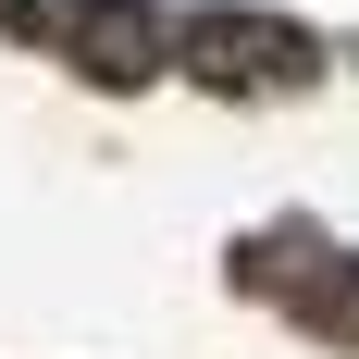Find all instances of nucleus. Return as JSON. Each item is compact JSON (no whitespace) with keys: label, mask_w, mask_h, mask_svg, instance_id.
<instances>
[{"label":"nucleus","mask_w":359,"mask_h":359,"mask_svg":"<svg viewBox=\"0 0 359 359\" xmlns=\"http://www.w3.org/2000/svg\"><path fill=\"white\" fill-rule=\"evenodd\" d=\"M74 62L87 74H149V62H174V50H161L149 13H74Z\"/></svg>","instance_id":"2"},{"label":"nucleus","mask_w":359,"mask_h":359,"mask_svg":"<svg viewBox=\"0 0 359 359\" xmlns=\"http://www.w3.org/2000/svg\"><path fill=\"white\" fill-rule=\"evenodd\" d=\"M174 62L198 74V87H223V100H273V87H310L323 50H310L285 13H198V25H174Z\"/></svg>","instance_id":"1"}]
</instances>
